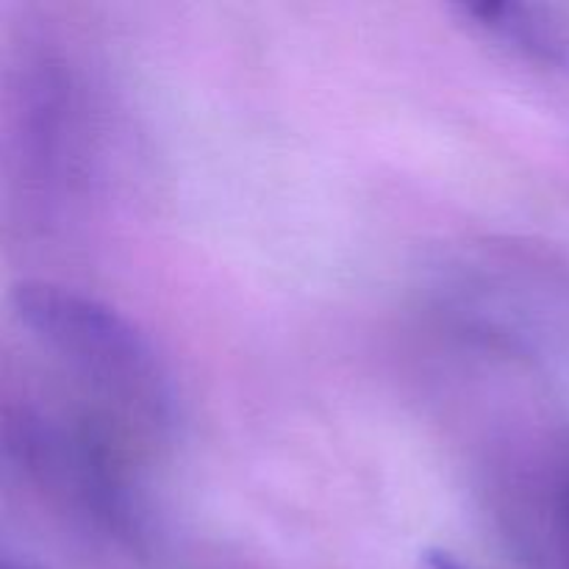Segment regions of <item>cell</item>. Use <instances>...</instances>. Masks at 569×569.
Returning a JSON list of instances; mask_svg holds the SVG:
<instances>
[{
  "label": "cell",
  "instance_id": "1",
  "mask_svg": "<svg viewBox=\"0 0 569 569\" xmlns=\"http://www.w3.org/2000/svg\"><path fill=\"white\" fill-rule=\"evenodd\" d=\"M11 306L33 348L98 403V417L109 415L150 433L170 426L176 395L164 361L128 317L44 281L20 283Z\"/></svg>",
  "mask_w": 569,
  "mask_h": 569
},
{
  "label": "cell",
  "instance_id": "2",
  "mask_svg": "<svg viewBox=\"0 0 569 569\" xmlns=\"http://www.w3.org/2000/svg\"><path fill=\"white\" fill-rule=\"evenodd\" d=\"M533 489V522L515 526L517 550L531 569H569V439L556 445Z\"/></svg>",
  "mask_w": 569,
  "mask_h": 569
},
{
  "label": "cell",
  "instance_id": "3",
  "mask_svg": "<svg viewBox=\"0 0 569 569\" xmlns=\"http://www.w3.org/2000/svg\"><path fill=\"white\" fill-rule=\"evenodd\" d=\"M461 20L483 37L506 44L515 53L542 64H569V37L565 28L539 6L526 3H461Z\"/></svg>",
  "mask_w": 569,
  "mask_h": 569
},
{
  "label": "cell",
  "instance_id": "4",
  "mask_svg": "<svg viewBox=\"0 0 569 569\" xmlns=\"http://www.w3.org/2000/svg\"><path fill=\"white\" fill-rule=\"evenodd\" d=\"M417 569H476L470 567L467 561H461L459 556L448 553V550H426L420 556V565Z\"/></svg>",
  "mask_w": 569,
  "mask_h": 569
},
{
  "label": "cell",
  "instance_id": "5",
  "mask_svg": "<svg viewBox=\"0 0 569 569\" xmlns=\"http://www.w3.org/2000/svg\"><path fill=\"white\" fill-rule=\"evenodd\" d=\"M0 569H48L42 561H37L33 556L22 553V550H14L6 545L3 553H0Z\"/></svg>",
  "mask_w": 569,
  "mask_h": 569
}]
</instances>
